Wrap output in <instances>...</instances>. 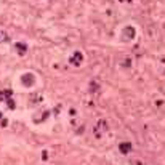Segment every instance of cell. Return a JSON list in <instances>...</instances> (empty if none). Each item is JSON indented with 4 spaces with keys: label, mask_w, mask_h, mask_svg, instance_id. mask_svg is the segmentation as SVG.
I'll use <instances>...</instances> for the list:
<instances>
[{
    "label": "cell",
    "mask_w": 165,
    "mask_h": 165,
    "mask_svg": "<svg viewBox=\"0 0 165 165\" xmlns=\"http://www.w3.org/2000/svg\"><path fill=\"white\" fill-rule=\"evenodd\" d=\"M106 130H107L106 122H104V120H99L98 125H96V128H95V135L99 138V136H101V131H106Z\"/></svg>",
    "instance_id": "cell-1"
},
{
    "label": "cell",
    "mask_w": 165,
    "mask_h": 165,
    "mask_svg": "<svg viewBox=\"0 0 165 165\" xmlns=\"http://www.w3.org/2000/svg\"><path fill=\"white\" fill-rule=\"evenodd\" d=\"M71 62L74 64V66H80V62H82V53H80V51H77V53L72 55Z\"/></svg>",
    "instance_id": "cell-2"
},
{
    "label": "cell",
    "mask_w": 165,
    "mask_h": 165,
    "mask_svg": "<svg viewBox=\"0 0 165 165\" xmlns=\"http://www.w3.org/2000/svg\"><path fill=\"white\" fill-rule=\"evenodd\" d=\"M119 149H120L122 154H128V152L131 151V144L130 143H120L119 144Z\"/></svg>",
    "instance_id": "cell-3"
},
{
    "label": "cell",
    "mask_w": 165,
    "mask_h": 165,
    "mask_svg": "<svg viewBox=\"0 0 165 165\" xmlns=\"http://www.w3.org/2000/svg\"><path fill=\"white\" fill-rule=\"evenodd\" d=\"M34 76L32 74H26V76H22V82H24V85H27V87H31L32 83H34Z\"/></svg>",
    "instance_id": "cell-4"
},
{
    "label": "cell",
    "mask_w": 165,
    "mask_h": 165,
    "mask_svg": "<svg viewBox=\"0 0 165 165\" xmlns=\"http://www.w3.org/2000/svg\"><path fill=\"white\" fill-rule=\"evenodd\" d=\"M124 32H125V34H124L125 40H127V39H133V37H135V29H133V27H127Z\"/></svg>",
    "instance_id": "cell-5"
},
{
    "label": "cell",
    "mask_w": 165,
    "mask_h": 165,
    "mask_svg": "<svg viewBox=\"0 0 165 165\" xmlns=\"http://www.w3.org/2000/svg\"><path fill=\"white\" fill-rule=\"evenodd\" d=\"M14 47H16V50H18L21 55H22V53H26V50H27V47H26L24 43H21V42H19V43H16Z\"/></svg>",
    "instance_id": "cell-6"
},
{
    "label": "cell",
    "mask_w": 165,
    "mask_h": 165,
    "mask_svg": "<svg viewBox=\"0 0 165 165\" xmlns=\"http://www.w3.org/2000/svg\"><path fill=\"white\" fill-rule=\"evenodd\" d=\"M11 95H13L11 90H3V91H0V98H10Z\"/></svg>",
    "instance_id": "cell-7"
},
{
    "label": "cell",
    "mask_w": 165,
    "mask_h": 165,
    "mask_svg": "<svg viewBox=\"0 0 165 165\" xmlns=\"http://www.w3.org/2000/svg\"><path fill=\"white\" fill-rule=\"evenodd\" d=\"M8 40V35H7V32L0 31V42H7Z\"/></svg>",
    "instance_id": "cell-8"
},
{
    "label": "cell",
    "mask_w": 165,
    "mask_h": 165,
    "mask_svg": "<svg viewBox=\"0 0 165 165\" xmlns=\"http://www.w3.org/2000/svg\"><path fill=\"white\" fill-rule=\"evenodd\" d=\"M8 107L10 109H14V101L13 99H8Z\"/></svg>",
    "instance_id": "cell-9"
},
{
    "label": "cell",
    "mask_w": 165,
    "mask_h": 165,
    "mask_svg": "<svg viewBox=\"0 0 165 165\" xmlns=\"http://www.w3.org/2000/svg\"><path fill=\"white\" fill-rule=\"evenodd\" d=\"M120 2H130V0H120Z\"/></svg>",
    "instance_id": "cell-10"
}]
</instances>
